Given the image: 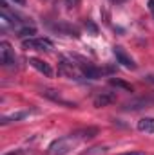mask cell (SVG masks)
<instances>
[{
  "instance_id": "8",
  "label": "cell",
  "mask_w": 154,
  "mask_h": 155,
  "mask_svg": "<svg viewBox=\"0 0 154 155\" xmlns=\"http://www.w3.org/2000/svg\"><path fill=\"white\" fill-rule=\"evenodd\" d=\"M151 103H152V99H149V97H140V99H132V101H129V103H125V105H123V110H127V112H136V110L147 108V107H149Z\"/></svg>"
},
{
  "instance_id": "2",
  "label": "cell",
  "mask_w": 154,
  "mask_h": 155,
  "mask_svg": "<svg viewBox=\"0 0 154 155\" xmlns=\"http://www.w3.org/2000/svg\"><path fill=\"white\" fill-rule=\"evenodd\" d=\"M0 63L7 69L11 67H16V56H15V51L11 49V45L7 41H2L0 43Z\"/></svg>"
},
{
  "instance_id": "3",
  "label": "cell",
  "mask_w": 154,
  "mask_h": 155,
  "mask_svg": "<svg viewBox=\"0 0 154 155\" xmlns=\"http://www.w3.org/2000/svg\"><path fill=\"white\" fill-rule=\"evenodd\" d=\"M22 47L24 49H35V51H51L53 43L47 38H26L22 40Z\"/></svg>"
},
{
  "instance_id": "20",
  "label": "cell",
  "mask_w": 154,
  "mask_h": 155,
  "mask_svg": "<svg viewBox=\"0 0 154 155\" xmlns=\"http://www.w3.org/2000/svg\"><path fill=\"white\" fill-rule=\"evenodd\" d=\"M147 5H149V9L154 13V0H149V4H147Z\"/></svg>"
},
{
  "instance_id": "6",
  "label": "cell",
  "mask_w": 154,
  "mask_h": 155,
  "mask_svg": "<svg viewBox=\"0 0 154 155\" xmlns=\"http://www.w3.org/2000/svg\"><path fill=\"white\" fill-rule=\"evenodd\" d=\"M116 101V94L114 92H100L98 96H94L93 103L96 108H102V107H109Z\"/></svg>"
},
{
  "instance_id": "4",
  "label": "cell",
  "mask_w": 154,
  "mask_h": 155,
  "mask_svg": "<svg viewBox=\"0 0 154 155\" xmlns=\"http://www.w3.org/2000/svg\"><path fill=\"white\" fill-rule=\"evenodd\" d=\"M113 52H114L116 56V61L120 63V65H123L125 69H131V71H134L136 69V63H134V60L123 51V47H120V45H114L113 47Z\"/></svg>"
},
{
  "instance_id": "12",
  "label": "cell",
  "mask_w": 154,
  "mask_h": 155,
  "mask_svg": "<svg viewBox=\"0 0 154 155\" xmlns=\"http://www.w3.org/2000/svg\"><path fill=\"white\" fill-rule=\"evenodd\" d=\"M138 130L143 134H154V117H142L138 121Z\"/></svg>"
},
{
  "instance_id": "18",
  "label": "cell",
  "mask_w": 154,
  "mask_h": 155,
  "mask_svg": "<svg viewBox=\"0 0 154 155\" xmlns=\"http://www.w3.org/2000/svg\"><path fill=\"white\" fill-rule=\"evenodd\" d=\"M80 2H82V0H65V5H67L69 9H73V7H78V5H80Z\"/></svg>"
},
{
  "instance_id": "15",
  "label": "cell",
  "mask_w": 154,
  "mask_h": 155,
  "mask_svg": "<svg viewBox=\"0 0 154 155\" xmlns=\"http://www.w3.org/2000/svg\"><path fill=\"white\" fill-rule=\"evenodd\" d=\"M35 35H37V29H35L33 25H31V27H29V25H24V27H20V29H18V36H20L22 40L35 38Z\"/></svg>"
},
{
  "instance_id": "17",
  "label": "cell",
  "mask_w": 154,
  "mask_h": 155,
  "mask_svg": "<svg viewBox=\"0 0 154 155\" xmlns=\"http://www.w3.org/2000/svg\"><path fill=\"white\" fill-rule=\"evenodd\" d=\"M102 152H105V148H102V146H94V148H91V150L83 152L82 155H94V153H102Z\"/></svg>"
},
{
  "instance_id": "9",
  "label": "cell",
  "mask_w": 154,
  "mask_h": 155,
  "mask_svg": "<svg viewBox=\"0 0 154 155\" xmlns=\"http://www.w3.org/2000/svg\"><path fill=\"white\" fill-rule=\"evenodd\" d=\"M98 128L96 126H87V128H80L76 132H73L71 135L76 139V141H85V139H93V137H96L98 135Z\"/></svg>"
},
{
  "instance_id": "22",
  "label": "cell",
  "mask_w": 154,
  "mask_h": 155,
  "mask_svg": "<svg viewBox=\"0 0 154 155\" xmlns=\"http://www.w3.org/2000/svg\"><path fill=\"white\" fill-rule=\"evenodd\" d=\"M24 152L22 150H18V152H11V153H5V155H22Z\"/></svg>"
},
{
  "instance_id": "23",
  "label": "cell",
  "mask_w": 154,
  "mask_h": 155,
  "mask_svg": "<svg viewBox=\"0 0 154 155\" xmlns=\"http://www.w3.org/2000/svg\"><path fill=\"white\" fill-rule=\"evenodd\" d=\"M15 4H20V5H26V0H13Z\"/></svg>"
},
{
  "instance_id": "1",
  "label": "cell",
  "mask_w": 154,
  "mask_h": 155,
  "mask_svg": "<svg viewBox=\"0 0 154 155\" xmlns=\"http://www.w3.org/2000/svg\"><path fill=\"white\" fill-rule=\"evenodd\" d=\"M75 137L73 135H65V137H60V139H54L49 148H47V155H65L69 153L71 146L75 144Z\"/></svg>"
},
{
  "instance_id": "5",
  "label": "cell",
  "mask_w": 154,
  "mask_h": 155,
  "mask_svg": "<svg viewBox=\"0 0 154 155\" xmlns=\"http://www.w3.org/2000/svg\"><path fill=\"white\" fill-rule=\"evenodd\" d=\"M42 96L47 97V99H51V101H54V103H58V105H64V107H76L75 103L64 99L62 94H60L58 90H54V88H44V90H42Z\"/></svg>"
},
{
  "instance_id": "24",
  "label": "cell",
  "mask_w": 154,
  "mask_h": 155,
  "mask_svg": "<svg viewBox=\"0 0 154 155\" xmlns=\"http://www.w3.org/2000/svg\"><path fill=\"white\" fill-rule=\"evenodd\" d=\"M113 4H123V2H127V0H111Z\"/></svg>"
},
{
  "instance_id": "13",
  "label": "cell",
  "mask_w": 154,
  "mask_h": 155,
  "mask_svg": "<svg viewBox=\"0 0 154 155\" xmlns=\"http://www.w3.org/2000/svg\"><path fill=\"white\" fill-rule=\"evenodd\" d=\"M27 117V112H15V114H9V116H4L0 119V124H9V123H16L20 119Z\"/></svg>"
},
{
  "instance_id": "21",
  "label": "cell",
  "mask_w": 154,
  "mask_h": 155,
  "mask_svg": "<svg viewBox=\"0 0 154 155\" xmlns=\"http://www.w3.org/2000/svg\"><path fill=\"white\" fill-rule=\"evenodd\" d=\"M145 81H149V83H154V76L151 74V76H145Z\"/></svg>"
},
{
  "instance_id": "11",
  "label": "cell",
  "mask_w": 154,
  "mask_h": 155,
  "mask_svg": "<svg viewBox=\"0 0 154 155\" xmlns=\"http://www.w3.org/2000/svg\"><path fill=\"white\" fill-rule=\"evenodd\" d=\"M29 63H31V67L33 69H37L38 72H42L44 76H53V69L49 67V63H45V61H42L38 58H29Z\"/></svg>"
},
{
  "instance_id": "19",
  "label": "cell",
  "mask_w": 154,
  "mask_h": 155,
  "mask_svg": "<svg viewBox=\"0 0 154 155\" xmlns=\"http://www.w3.org/2000/svg\"><path fill=\"white\" fill-rule=\"evenodd\" d=\"M120 155H145L143 152H125V153H120Z\"/></svg>"
},
{
  "instance_id": "7",
  "label": "cell",
  "mask_w": 154,
  "mask_h": 155,
  "mask_svg": "<svg viewBox=\"0 0 154 155\" xmlns=\"http://www.w3.org/2000/svg\"><path fill=\"white\" fill-rule=\"evenodd\" d=\"M53 29L58 31L60 35H65V36H73V38H78V36H80V31H78L75 25L67 24V22H56V24L53 25Z\"/></svg>"
},
{
  "instance_id": "16",
  "label": "cell",
  "mask_w": 154,
  "mask_h": 155,
  "mask_svg": "<svg viewBox=\"0 0 154 155\" xmlns=\"http://www.w3.org/2000/svg\"><path fill=\"white\" fill-rule=\"evenodd\" d=\"M82 24H83V27H85V29H87L91 35H94V36L98 35V25H96L93 20H89V18H83V20H82Z\"/></svg>"
},
{
  "instance_id": "10",
  "label": "cell",
  "mask_w": 154,
  "mask_h": 155,
  "mask_svg": "<svg viewBox=\"0 0 154 155\" xmlns=\"http://www.w3.org/2000/svg\"><path fill=\"white\" fill-rule=\"evenodd\" d=\"M58 72H60L62 76L76 78V65L73 63V60H71V61H67V60H60V63H58Z\"/></svg>"
},
{
  "instance_id": "14",
  "label": "cell",
  "mask_w": 154,
  "mask_h": 155,
  "mask_svg": "<svg viewBox=\"0 0 154 155\" xmlns=\"http://www.w3.org/2000/svg\"><path fill=\"white\" fill-rule=\"evenodd\" d=\"M109 83L116 87V88H121V90H125V92H132L134 88H132V85H129V83H125L123 79H118V78H111L109 79Z\"/></svg>"
}]
</instances>
